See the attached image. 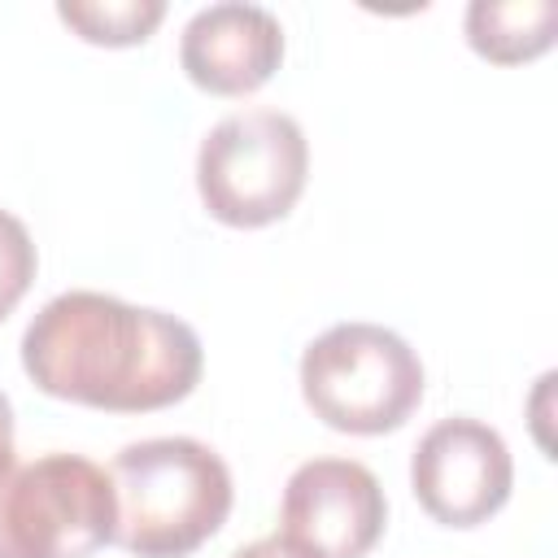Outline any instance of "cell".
Returning <instances> with one entry per match:
<instances>
[{"instance_id": "obj_5", "label": "cell", "mask_w": 558, "mask_h": 558, "mask_svg": "<svg viewBox=\"0 0 558 558\" xmlns=\"http://www.w3.org/2000/svg\"><path fill=\"white\" fill-rule=\"evenodd\" d=\"M113 527V480L83 453H44L0 493V558H92Z\"/></svg>"}, {"instance_id": "obj_12", "label": "cell", "mask_w": 558, "mask_h": 558, "mask_svg": "<svg viewBox=\"0 0 558 558\" xmlns=\"http://www.w3.org/2000/svg\"><path fill=\"white\" fill-rule=\"evenodd\" d=\"M13 471H17V453H13V405L0 392V493L9 488Z\"/></svg>"}, {"instance_id": "obj_7", "label": "cell", "mask_w": 558, "mask_h": 558, "mask_svg": "<svg viewBox=\"0 0 558 558\" xmlns=\"http://www.w3.org/2000/svg\"><path fill=\"white\" fill-rule=\"evenodd\" d=\"M388 523V497L353 458H310L283 484L279 536L310 558H366Z\"/></svg>"}, {"instance_id": "obj_13", "label": "cell", "mask_w": 558, "mask_h": 558, "mask_svg": "<svg viewBox=\"0 0 558 558\" xmlns=\"http://www.w3.org/2000/svg\"><path fill=\"white\" fill-rule=\"evenodd\" d=\"M231 558H310L305 549H296L288 536H262V541H253V545H240Z\"/></svg>"}, {"instance_id": "obj_4", "label": "cell", "mask_w": 558, "mask_h": 558, "mask_svg": "<svg viewBox=\"0 0 558 558\" xmlns=\"http://www.w3.org/2000/svg\"><path fill=\"white\" fill-rule=\"evenodd\" d=\"M310 144L283 109H240L209 126L196 153V192L222 227L257 231L292 214L305 192Z\"/></svg>"}, {"instance_id": "obj_10", "label": "cell", "mask_w": 558, "mask_h": 558, "mask_svg": "<svg viewBox=\"0 0 558 558\" xmlns=\"http://www.w3.org/2000/svg\"><path fill=\"white\" fill-rule=\"evenodd\" d=\"M57 17L87 44L131 48L161 26L166 0H61Z\"/></svg>"}, {"instance_id": "obj_9", "label": "cell", "mask_w": 558, "mask_h": 558, "mask_svg": "<svg viewBox=\"0 0 558 558\" xmlns=\"http://www.w3.org/2000/svg\"><path fill=\"white\" fill-rule=\"evenodd\" d=\"M554 0H475L466 9V44L493 65H519L554 48Z\"/></svg>"}, {"instance_id": "obj_6", "label": "cell", "mask_w": 558, "mask_h": 558, "mask_svg": "<svg viewBox=\"0 0 558 558\" xmlns=\"http://www.w3.org/2000/svg\"><path fill=\"white\" fill-rule=\"evenodd\" d=\"M410 488L436 523L480 527L510 501L514 462L497 427L453 414L418 436L410 458Z\"/></svg>"}, {"instance_id": "obj_1", "label": "cell", "mask_w": 558, "mask_h": 558, "mask_svg": "<svg viewBox=\"0 0 558 558\" xmlns=\"http://www.w3.org/2000/svg\"><path fill=\"white\" fill-rule=\"evenodd\" d=\"M22 371L57 401L148 414L183 401L201 384L205 349L201 336L166 310L74 288L26 323Z\"/></svg>"}, {"instance_id": "obj_8", "label": "cell", "mask_w": 558, "mask_h": 558, "mask_svg": "<svg viewBox=\"0 0 558 558\" xmlns=\"http://www.w3.org/2000/svg\"><path fill=\"white\" fill-rule=\"evenodd\" d=\"M283 61V26L270 9L222 0L187 17L179 35L183 74L209 96H248L270 83Z\"/></svg>"}, {"instance_id": "obj_3", "label": "cell", "mask_w": 558, "mask_h": 558, "mask_svg": "<svg viewBox=\"0 0 558 558\" xmlns=\"http://www.w3.org/2000/svg\"><path fill=\"white\" fill-rule=\"evenodd\" d=\"M301 397L331 432H397L423 401L418 353L379 323H336L301 353Z\"/></svg>"}, {"instance_id": "obj_2", "label": "cell", "mask_w": 558, "mask_h": 558, "mask_svg": "<svg viewBox=\"0 0 558 558\" xmlns=\"http://www.w3.org/2000/svg\"><path fill=\"white\" fill-rule=\"evenodd\" d=\"M118 527L113 545L135 558H187L231 514L235 488L227 462L192 436H153L126 445L113 466Z\"/></svg>"}, {"instance_id": "obj_11", "label": "cell", "mask_w": 558, "mask_h": 558, "mask_svg": "<svg viewBox=\"0 0 558 558\" xmlns=\"http://www.w3.org/2000/svg\"><path fill=\"white\" fill-rule=\"evenodd\" d=\"M35 270H39V257H35V240L26 222L0 209V323L26 296V288L35 283Z\"/></svg>"}]
</instances>
